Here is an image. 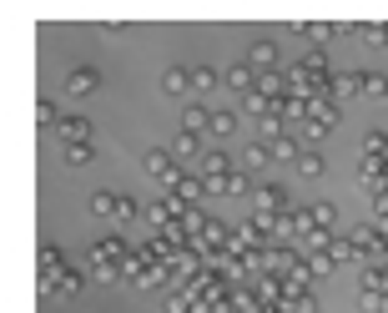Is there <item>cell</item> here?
Wrapping results in <instances>:
<instances>
[{
    "label": "cell",
    "instance_id": "ffe728a7",
    "mask_svg": "<svg viewBox=\"0 0 388 313\" xmlns=\"http://www.w3.org/2000/svg\"><path fill=\"white\" fill-rule=\"evenodd\" d=\"M222 192H227V197H242V192H252V182H247V172H232L227 182H222Z\"/></svg>",
    "mask_w": 388,
    "mask_h": 313
},
{
    "label": "cell",
    "instance_id": "9c48e42d",
    "mask_svg": "<svg viewBox=\"0 0 388 313\" xmlns=\"http://www.w3.org/2000/svg\"><path fill=\"white\" fill-rule=\"evenodd\" d=\"M283 112H267V117H257V132H262V142H277V137H283Z\"/></svg>",
    "mask_w": 388,
    "mask_h": 313
},
{
    "label": "cell",
    "instance_id": "7c38bea8",
    "mask_svg": "<svg viewBox=\"0 0 388 313\" xmlns=\"http://www.w3.org/2000/svg\"><path fill=\"white\" fill-rule=\"evenodd\" d=\"M91 278H96V283H117L122 268H117V263H106V258H91Z\"/></svg>",
    "mask_w": 388,
    "mask_h": 313
},
{
    "label": "cell",
    "instance_id": "83f0119b",
    "mask_svg": "<svg viewBox=\"0 0 388 313\" xmlns=\"http://www.w3.org/2000/svg\"><path fill=\"white\" fill-rule=\"evenodd\" d=\"M36 122H41V127H55V107H50V101H41V107H36Z\"/></svg>",
    "mask_w": 388,
    "mask_h": 313
},
{
    "label": "cell",
    "instance_id": "603a6c76",
    "mask_svg": "<svg viewBox=\"0 0 388 313\" xmlns=\"http://www.w3.org/2000/svg\"><path fill=\"white\" fill-rule=\"evenodd\" d=\"M383 152H388V137L383 132H368L363 137V156H383Z\"/></svg>",
    "mask_w": 388,
    "mask_h": 313
},
{
    "label": "cell",
    "instance_id": "d4e9b609",
    "mask_svg": "<svg viewBox=\"0 0 388 313\" xmlns=\"http://www.w3.org/2000/svg\"><path fill=\"white\" fill-rule=\"evenodd\" d=\"M363 41L383 51V46H388V26H363Z\"/></svg>",
    "mask_w": 388,
    "mask_h": 313
},
{
    "label": "cell",
    "instance_id": "9a60e30c",
    "mask_svg": "<svg viewBox=\"0 0 388 313\" xmlns=\"http://www.w3.org/2000/svg\"><path fill=\"white\" fill-rule=\"evenodd\" d=\"M197 192H207V182H202V177H182V182L172 187V197H182V202H192Z\"/></svg>",
    "mask_w": 388,
    "mask_h": 313
},
{
    "label": "cell",
    "instance_id": "5bb4252c",
    "mask_svg": "<svg viewBox=\"0 0 388 313\" xmlns=\"http://www.w3.org/2000/svg\"><path fill=\"white\" fill-rule=\"evenodd\" d=\"M192 152H197V132H187V127H182V132L172 137V156H192Z\"/></svg>",
    "mask_w": 388,
    "mask_h": 313
},
{
    "label": "cell",
    "instance_id": "484cf974",
    "mask_svg": "<svg viewBox=\"0 0 388 313\" xmlns=\"http://www.w3.org/2000/svg\"><path fill=\"white\" fill-rule=\"evenodd\" d=\"M313 223H318V228H333V223H338V213H333L328 202H318V207H313Z\"/></svg>",
    "mask_w": 388,
    "mask_h": 313
},
{
    "label": "cell",
    "instance_id": "2e32d148",
    "mask_svg": "<svg viewBox=\"0 0 388 313\" xmlns=\"http://www.w3.org/2000/svg\"><path fill=\"white\" fill-rule=\"evenodd\" d=\"M262 162H272V142H262V137H257V142L247 147V167H262Z\"/></svg>",
    "mask_w": 388,
    "mask_h": 313
},
{
    "label": "cell",
    "instance_id": "4316f807",
    "mask_svg": "<svg viewBox=\"0 0 388 313\" xmlns=\"http://www.w3.org/2000/svg\"><path fill=\"white\" fill-rule=\"evenodd\" d=\"M308 273H313V278H323V273H333V253H318V258H313V263H308Z\"/></svg>",
    "mask_w": 388,
    "mask_h": 313
},
{
    "label": "cell",
    "instance_id": "6da1fadb",
    "mask_svg": "<svg viewBox=\"0 0 388 313\" xmlns=\"http://www.w3.org/2000/svg\"><path fill=\"white\" fill-rule=\"evenodd\" d=\"M101 86V71L96 66H76L71 76H66V96H91Z\"/></svg>",
    "mask_w": 388,
    "mask_h": 313
},
{
    "label": "cell",
    "instance_id": "7402d4cb",
    "mask_svg": "<svg viewBox=\"0 0 388 313\" xmlns=\"http://www.w3.org/2000/svg\"><path fill=\"white\" fill-rule=\"evenodd\" d=\"M328 127H333V122H323V117H308V122H303V137H308V142H323V137H328Z\"/></svg>",
    "mask_w": 388,
    "mask_h": 313
},
{
    "label": "cell",
    "instance_id": "ac0fdd59",
    "mask_svg": "<svg viewBox=\"0 0 388 313\" xmlns=\"http://www.w3.org/2000/svg\"><path fill=\"white\" fill-rule=\"evenodd\" d=\"M298 172H303V177H318V172H323V156H318L313 147H308V152L298 156Z\"/></svg>",
    "mask_w": 388,
    "mask_h": 313
},
{
    "label": "cell",
    "instance_id": "ba28073f",
    "mask_svg": "<svg viewBox=\"0 0 388 313\" xmlns=\"http://www.w3.org/2000/svg\"><path fill=\"white\" fill-rule=\"evenodd\" d=\"M283 207H288V197L277 192V187H262V192H257V213H262V218H272V213H283Z\"/></svg>",
    "mask_w": 388,
    "mask_h": 313
},
{
    "label": "cell",
    "instance_id": "8fae6325",
    "mask_svg": "<svg viewBox=\"0 0 388 313\" xmlns=\"http://www.w3.org/2000/svg\"><path fill=\"white\" fill-rule=\"evenodd\" d=\"M298 156H303V152H298L293 137H277V142H272V162H298Z\"/></svg>",
    "mask_w": 388,
    "mask_h": 313
},
{
    "label": "cell",
    "instance_id": "30bf717a",
    "mask_svg": "<svg viewBox=\"0 0 388 313\" xmlns=\"http://www.w3.org/2000/svg\"><path fill=\"white\" fill-rule=\"evenodd\" d=\"M117 207H122L117 192H96V197H91V213H96V218H117Z\"/></svg>",
    "mask_w": 388,
    "mask_h": 313
},
{
    "label": "cell",
    "instance_id": "e0dca14e",
    "mask_svg": "<svg viewBox=\"0 0 388 313\" xmlns=\"http://www.w3.org/2000/svg\"><path fill=\"white\" fill-rule=\"evenodd\" d=\"M217 86V71L212 66H192V91H212Z\"/></svg>",
    "mask_w": 388,
    "mask_h": 313
},
{
    "label": "cell",
    "instance_id": "44dd1931",
    "mask_svg": "<svg viewBox=\"0 0 388 313\" xmlns=\"http://www.w3.org/2000/svg\"><path fill=\"white\" fill-rule=\"evenodd\" d=\"M202 127H212V112L207 107H187V132H202Z\"/></svg>",
    "mask_w": 388,
    "mask_h": 313
},
{
    "label": "cell",
    "instance_id": "8992f818",
    "mask_svg": "<svg viewBox=\"0 0 388 313\" xmlns=\"http://www.w3.org/2000/svg\"><path fill=\"white\" fill-rule=\"evenodd\" d=\"M328 91L338 96V101H353V96L363 91V76H358V71H343V76H333V81H328Z\"/></svg>",
    "mask_w": 388,
    "mask_h": 313
},
{
    "label": "cell",
    "instance_id": "277c9868",
    "mask_svg": "<svg viewBox=\"0 0 388 313\" xmlns=\"http://www.w3.org/2000/svg\"><path fill=\"white\" fill-rule=\"evenodd\" d=\"M61 142H66V147L91 142V122H86V117H61Z\"/></svg>",
    "mask_w": 388,
    "mask_h": 313
},
{
    "label": "cell",
    "instance_id": "5b68a950",
    "mask_svg": "<svg viewBox=\"0 0 388 313\" xmlns=\"http://www.w3.org/2000/svg\"><path fill=\"white\" fill-rule=\"evenodd\" d=\"M187 86H192V66H166L161 71V91L166 96H182Z\"/></svg>",
    "mask_w": 388,
    "mask_h": 313
},
{
    "label": "cell",
    "instance_id": "cb8c5ba5",
    "mask_svg": "<svg viewBox=\"0 0 388 313\" xmlns=\"http://www.w3.org/2000/svg\"><path fill=\"white\" fill-rule=\"evenodd\" d=\"M91 156H96V152H91V142H81V147H66V162H71V167H86Z\"/></svg>",
    "mask_w": 388,
    "mask_h": 313
},
{
    "label": "cell",
    "instance_id": "4fadbf2b",
    "mask_svg": "<svg viewBox=\"0 0 388 313\" xmlns=\"http://www.w3.org/2000/svg\"><path fill=\"white\" fill-rule=\"evenodd\" d=\"M212 132H217V137H232V132H237V112H227V107L212 112Z\"/></svg>",
    "mask_w": 388,
    "mask_h": 313
},
{
    "label": "cell",
    "instance_id": "52a82bcc",
    "mask_svg": "<svg viewBox=\"0 0 388 313\" xmlns=\"http://www.w3.org/2000/svg\"><path fill=\"white\" fill-rule=\"evenodd\" d=\"M293 36H308L313 46H328L333 36H338V26H323V21H313V26H288Z\"/></svg>",
    "mask_w": 388,
    "mask_h": 313
},
{
    "label": "cell",
    "instance_id": "d6986e66",
    "mask_svg": "<svg viewBox=\"0 0 388 313\" xmlns=\"http://www.w3.org/2000/svg\"><path fill=\"white\" fill-rule=\"evenodd\" d=\"M55 293H61V298H76V293H81V273H61V278H55Z\"/></svg>",
    "mask_w": 388,
    "mask_h": 313
},
{
    "label": "cell",
    "instance_id": "7a4b0ae2",
    "mask_svg": "<svg viewBox=\"0 0 388 313\" xmlns=\"http://www.w3.org/2000/svg\"><path fill=\"white\" fill-rule=\"evenodd\" d=\"M247 66H252V71H262V76H272V66H277V46H272V41H252Z\"/></svg>",
    "mask_w": 388,
    "mask_h": 313
},
{
    "label": "cell",
    "instance_id": "3957f363",
    "mask_svg": "<svg viewBox=\"0 0 388 313\" xmlns=\"http://www.w3.org/2000/svg\"><path fill=\"white\" fill-rule=\"evenodd\" d=\"M227 86H232V91H242V101H247V96L257 91V71H252L247 61H242V66H227Z\"/></svg>",
    "mask_w": 388,
    "mask_h": 313
}]
</instances>
